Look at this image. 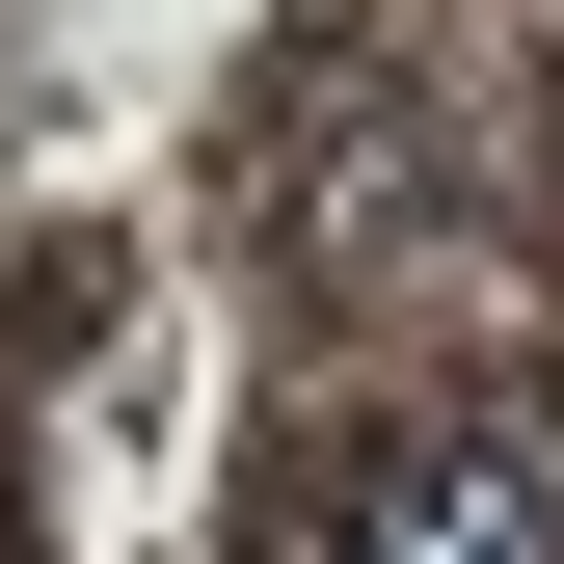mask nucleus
Returning a JSON list of instances; mask_svg holds the SVG:
<instances>
[{
    "label": "nucleus",
    "instance_id": "1",
    "mask_svg": "<svg viewBox=\"0 0 564 564\" xmlns=\"http://www.w3.org/2000/svg\"><path fill=\"white\" fill-rule=\"evenodd\" d=\"M323 564H564V457H511V431H457V457H377Z\"/></svg>",
    "mask_w": 564,
    "mask_h": 564
}]
</instances>
